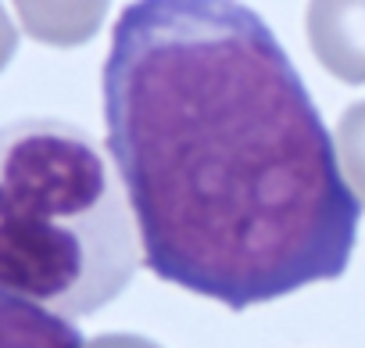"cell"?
Here are the masks:
<instances>
[{"label":"cell","mask_w":365,"mask_h":348,"mask_svg":"<svg viewBox=\"0 0 365 348\" xmlns=\"http://www.w3.org/2000/svg\"><path fill=\"white\" fill-rule=\"evenodd\" d=\"M101 111L143 266L233 312L347 273L361 198L272 26L237 0H136Z\"/></svg>","instance_id":"obj_1"},{"label":"cell","mask_w":365,"mask_h":348,"mask_svg":"<svg viewBox=\"0 0 365 348\" xmlns=\"http://www.w3.org/2000/svg\"><path fill=\"white\" fill-rule=\"evenodd\" d=\"M140 262L125 187L90 129L47 115L0 126V291L72 323L111 305Z\"/></svg>","instance_id":"obj_2"},{"label":"cell","mask_w":365,"mask_h":348,"mask_svg":"<svg viewBox=\"0 0 365 348\" xmlns=\"http://www.w3.org/2000/svg\"><path fill=\"white\" fill-rule=\"evenodd\" d=\"M0 348H86V337L76 323L0 291Z\"/></svg>","instance_id":"obj_3"}]
</instances>
